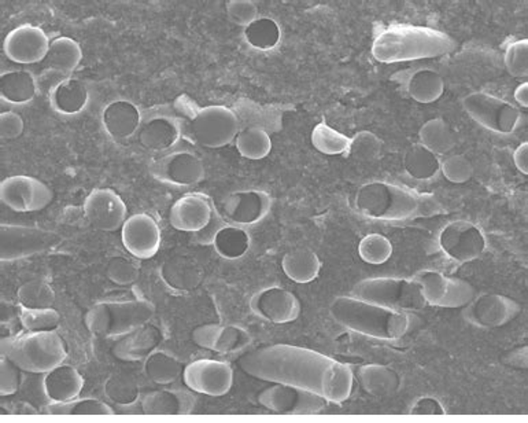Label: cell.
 <instances>
[{
  "instance_id": "cell-51",
  "label": "cell",
  "mask_w": 528,
  "mask_h": 423,
  "mask_svg": "<svg viewBox=\"0 0 528 423\" xmlns=\"http://www.w3.org/2000/svg\"><path fill=\"white\" fill-rule=\"evenodd\" d=\"M505 66L509 75L514 78L528 76V41L520 39L506 47Z\"/></svg>"
},
{
  "instance_id": "cell-27",
  "label": "cell",
  "mask_w": 528,
  "mask_h": 423,
  "mask_svg": "<svg viewBox=\"0 0 528 423\" xmlns=\"http://www.w3.org/2000/svg\"><path fill=\"white\" fill-rule=\"evenodd\" d=\"M102 123L110 136L125 140L137 135L144 124V118L134 102L117 99L110 102L103 109Z\"/></svg>"
},
{
  "instance_id": "cell-14",
  "label": "cell",
  "mask_w": 528,
  "mask_h": 423,
  "mask_svg": "<svg viewBox=\"0 0 528 423\" xmlns=\"http://www.w3.org/2000/svg\"><path fill=\"white\" fill-rule=\"evenodd\" d=\"M257 401L276 414L300 415L317 414L329 403L316 393L283 383H272L268 388H264L257 395Z\"/></svg>"
},
{
  "instance_id": "cell-20",
  "label": "cell",
  "mask_w": 528,
  "mask_h": 423,
  "mask_svg": "<svg viewBox=\"0 0 528 423\" xmlns=\"http://www.w3.org/2000/svg\"><path fill=\"white\" fill-rule=\"evenodd\" d=\"M84 215L95 229L117 231L128 216L125 201L112 189H95L84 200Z\"/></svg>"
},
{
  "instance_id": "cell-59",
  "label": "cell",
  "mask_w": 528,
  "mask_h": 423,
  "mask_svg": "<svg viewBox=\"0 0 528 423\" xmlns=\"http://www.w3.org/2000/svg\"><path fill=\"white\" fill-rule=\"evenodd\" d=\"M514 99L522 108L528 106V83H522L514 89Z\"/></svg>"
},
{
  "instance_id": "cell-17",
  "label": "cell",
  "mask_w": 528,
  "mask_h": 423,
  "mask_svg": "<svg viewBox=\"0 0 528 423\" xmlns=\"http://www.w3.org/2000/svg\"><path fill=\"white\" fill-rule=\"evenodd\" d=\"M51 41L41 26L23 24L6 34L4 42L5 55L12 62L33 65L46 61Z\"/></svg>"
},
{
  "instance_id": "cell-23",
  "label": "cell",
  "mask_w": 528,
  "mask_h": 423,
  "mask_svg": "<svg viewBox=\"0 0 528 423\" xmlns=\"http://www.w3.org/2000/svg\"><path fill=\"white\" fill-rule=\"evenodd\" d=\"M215 212L216 209L210 198L198 193H191L179 198L171 205L169 211V221H171V226L178 231L198 234L208 227Z\"/></svg>"
},
{
  "instance_id": "cell-42",
  "label": "cell",
  "mask_w": 528,
  "mask_h": 423,
  "mask_svg": "<svg viewBox=\"0 0 528 423\" xmlns=\"http://www.w3.org/2000/svg\"><path fill=\"white\" fill-rule=\"evenodd\" d=\"M245 41L253 49L269 52L279 46L282 31L279 24L268 17L257 18L245 29Z\"/></svg>"
},
{
  "instance_id": "cell-43",
  "label": "cell",
  "mask_w": 528,
  "mask_h": 423,
  "mask_svg": "<svg viewBox=\"0 0 528 423\" xmlns=\"http://www.w3.org/2000/svg\"><path fill=\"white\" fill-rule=\"evenodd\" d=\"M311 145L317 152L327 155H346L350 146V137L337 131L327 123L317 124L311 131Z\"/></svg>"
},
{
  "instance_id": "cell-12",
  "label": "cell",
  "mask_w": 528,
  "mask_h": 423,
  "mask_svg": "<svg viewBox=\"0 0 528 423\" xmlns=\"http://www.w3.org/2000/svg\"><path fill=\"white\" fill-rule=\"evenodd\" d=\"M440 249L450 260L466 264L477 260L486 250V237L477 224L454 221L446 224L438 235Z\"/></svg>"
},
{
  "instance_id": "cell-56",
  "label": "cell",
  "mask_w": 528,
  "mask_h": 423,
  "mask_svg": "<svg viewBox=\"0 0 528 423\" xmlns=\"http://www.w3.org/2000/svg\"><path fill=\"white\" fill-rule=\"evenodd\" d=\"M412 415H443L445 407L434 396H421L411 407Z\"/></svg>"
},
{
  "instance_id": "cell-31",
  "label": "cell",
  "mask_w": 528,
  "mask_h": 423,
  "mask_svg": "<svg viewBox=\"0 0 528 423\" xmlns=\"http://www.w3.org/2000/svg\"><path fill=\"white\" fill-rule=\"evenodd\" d=\"M88 89L79 79L63 78L50 92L52 109L62 116L80 115L88 106Z\"/></svg>"
},
{
  "instance_id": "cell-47",
  "label": "cell",
  "mask_w": 528,
  "mask_h": 423,
  "mask_svg": "<svg viewBox=\"0 0 528 423\" xmlns=\"http://www.w3.org/2000/svg\"><path fill=\"white\" fill-rule=\"evenodd\" d=\"M361 260L372 266L387 263L393 255V245L389 238L382 234H369L358 245Z\"/></svg>"
},
{
  "instance_id": "cell-57",
  "label": "cell",
  "mask_w": 528,
  "mask_h": 423,
  "mask_svg": "<svg viewBox=\"0 0 528 423\" xmlns=\"http://www.w3.org/2000/svg\"><path fill=\"white\" fill-rule=\"evenodd\" d=\"M224 226H226V223H224L223 218H221V216L218 215V212L216 211L215 215H213V219H211L208 227H206L203 231L195 234V240L202 246L213 245V240H215L216 235H218V232L220 231Z\"/></svg>"
},
{
  "instance_id": "cell-55",
  "label": "cell",
  "mask_w": 528,
  "mask_h": 423,
  "mask_svg": "<svg viewBox=\"0 0 528 423\" xmlns=\"http://www.w3.org/2000/svg\"><path fill=\"white\" fill-rule=\"evenodd\" d=\"M25 123L18 113L7 110L0 115V136L5 140L17 139L23 135Z\"/></svg>"
},
{
  "instance_id": "cell-3",
  "label": "cell",
  "mask_w": 528,
  "mask_h": 423,
  "mask_svg": "<svg viewBox=\"0 0 528 423\" xmlns=\"http://www.w3.org/2000/svg\"><path fill=\"white\" fill-rule=\"evenodd\" d=\"M453 49L454 42L445 32L395 24L375 28L372 54L379 62L397 63L442 57Z\"/></svg>"
},
{
  "instance_id": "cell-50",
  "label": "cell",
  "mask_w": 528,
  "mask_h": 423,
  "mask_svg": "<svg viewBox=\"0 0 528 423\" xmlns=\"http://www.w3.org/2000/svg\"><path fill=\"white\" fill-rule=\"evenodd\" d=\"M139 267L131 258H115L106 267V275L118 287H131L139 279Z\"/></svg>"
},
{
  "instance_id": "cell-5",
  "label": "cell",
  "mask_w": 528,
  "mask_h": 423,
  "mask_svg": "<svg viewBox=\"0 0 528 423\" xmlns=\"http://www.w3.org/2000/svg\"><path fill=\"white\" fill-rule=\"evenodd\" d=\"M0 351L2 358L32 374H47L60 366L68 355L65 343L55 332L2 338Z\"/></svg>"
},
{
  "instance_id": "cell-24",
  "label": "cell",
  "mask_w": 528,
  "mask_h": 423,
  "mask_svg": "<svg viewBox=\"0 0 528 423\" xmlns=\"http://www.w3.org/2000/svg\"><path fill=\"white\" fill-rule=\"evenodd\" d=\"M195 345L218 353H232L245 349L252 343V335L247 330L236 324L223 326L218 324H206L195 327L191 334Z\"/></svg>"
},
{
  "instance_id": "cell-26",
  "label": "cell",
  "mask_w": 528,
  "mask_h": 423,
  "mask_svg": "<svg viewBox=\"0 0 528 423\" xmlns=\"http://www.w3.org/2000/svg\"><path fill=\"white\" fill-rule=\"evenodd\" d=\"M181 136V123L171 116H153L144 121L137 132L140 146L155 153L171 150Z\"/></svg>"
},
{
  "instance_id": "cell-49",
  "label": "cell",
  "mask_w": 528,
  "mask_h": 423,
  "mask_svg": "<svg viewBox=\"0 0 528 423\" xmlns=\"http://www.w3.org/2000/svg\"><path fill=\"white\" fill-rule=\"evenodd\" d=\"M21 324L28 333L55 332L60 326V316L57 309H25L20 314Z\"/></svg>"
},
{
  "instance_id": "cell-52",
  "label": "cell",
  "mask_w": 528,
  "mask_h": 423,
  "mask_svg": "<svg viewBox=\"0 0 528 423\" xmlns=\"http://www.w3.org/2000/svg\"><path fill=\"white\" fill-rule=\"evenodd\" d=\"M440 169H442L443 176L454 184L467 183L474 174V165L471 161L460 155L445 158V161L440 164Z\"/></svg>"
},
{
  "instance_id": "cell-28",
  "label": "cell",
  "mask_w": 528,
  "mask_h": 423,
  "mask_svg": "<svg viewBox=\"0 0 528 423\" xmlns=\"http://www.w3.org/2000/svg\"><path fill=\"white\" fill-rule=\"evenodd\" d=\"M161 277L171 289L176 292H191L197 289L203 279V269L195 258L179 255L166 260L161 266Z\"/></svg>"
},
{
  "instance_id": "cell-8",
  "label": "cell",
  "mask_w": 528,
  "mask_h": 423,
  "mask_svg": "<svg viewBox=\"0 0 528 423\" xmlns=\"http://www.w3.org/2000/svg\"><path fill=\"white\" fill-rule=\"evenodd\" d=\"M239 118L234 110L223 105L198 108L190 118L192 139L208 149H221L236 139L240 131Z\"/></svg>"
},
{
  "instance_id": "cell-53",
  "label": "cell",
  "mask_w": 528,
  "mask_h": 423,
  "mask_svg": "<svg viewBox=\"0 0 528 423\" xmlns=\"http://www.w3.org/2000/svg\"><path fill=\"white\" fill-rule=\"evenodd\" d=\"M229 20L236 25L247 28L258 18V7L252 0H232L227 6Z\"/></svg>"
},
{
  "instance_id": "cell-29",
  "label": "cell",
  "mask_w": 528,
  "mask_h": 423,
  "mask_svg": "<svg viewBox=\"0 0 528 423\" xmlns=\"http://www.w3.org/2000/svg\"><path fill=\"white\" fill-rule=\"evenodd\" d=\"M84 378L75 367L60 364L44 375L43 390L51 404L66 403L79 399Z\"/></svg>"
},
{
  "instance_id": "cell-18",
  "label": "cell",
  "mask_w": 528,
  "mask_h": 423,
  "mask_svg": "<svg viewBox=\"0 0 528 423\" xmlns=\"http://www.w3.org/2000/svg\"><path fill=\"white\" fill-rule=\"evenodd\" d=\"M183 382L192 392L221 398L234 386V370L220 361L202 359L184 367Z\"/></svg>"
},
{
  "instance_id": "cell-48",
  "label": "cell",
  "mask_w": 528,
  "mask_h": 423,
  "mask_svg": "<svg viewBox=\"0 0 528 423\" xmlns=\"http://www.w3.org/2000/svg\"><path fill=\"white\" fill-rule=\"evenodd\" d=\"M49 414L57 415H112L115 409L97 399H75L66 403L50 404Z\"/></svg>"
},
{
  "instance_id": "cell-36",
  "label": "cell",
  "mask_w": 528,
  "mask_h": 423,
  "mask_svg": "<svg viewBox=\"0 0 528 423\" xmlns=\"http://www.w3.org/2000/svg\"><path fill=\"white\" fill-rule=\"evenodd\" d=\"M282 268L295 284H310L320 274L321 260L313 250L301 248L284 255Z\"/></svg>"
},
{
  "instance_id": "cell-11",
  "label": "cell",
  "mask_w": 528,
  "mask_h": 423,
  "mask_svg": "<svg viewBox=\"0 0 528 423\" xmlns=\"http://www.w3.org/2000/svg\"><path fill=\"white\" fill-rule=\"evenodd\" d=\"M413 280L421 289L426 303L432 306L466 308L477 297V290L467 280L432 269L417 272Z\"/></svg>"
},
{
  "instance_id": "cell-32",
  "label": "cell",
  "mask_w": 528,
  "mask_h": 423,
  "mask_svg": "<svg viewBox=\"0 0 528 423\" xmlns=\"http://www.w3.org/2000/svg\"><path fill=\"white\" fill-rule=\"evenodd\" d=\"M355 380L361 390L375 398H384L397 393L401 388V377L392 367L384 364H366L356 371Z\"/></svg>"
},
{
  "instance_id": "cell-1",
  "label": "cell",
  "mask_w": 528,
  "mask_h": 423,
  "mask_svg": "<svg viewBox=\"0 0 528 423\" xmlns=\"http://www.w3.org/2000/svg\"><path fill=\"white\" fill-rule=\"evenodd\" d=\"M237 366L257 380L309 390L329 403L350 398L355 374L346 364L303 346L276 343L245 353Z\"/></svg>"
},
{
  "instance_id": "cell-6",
  "label": "cell",
  "mask_w": 528,
  "mask_h": 423,
  "mask_svg": "<svg viewBox=\"0 0 528 423\" xmlns=\"http://www.w3.org/2000/svg\"><path fill=\"white\" fill-rule=\"evenodd\" d=\"M154 315V304L144 298L106 301L91 306L84 317V322L87 329L97 337H123L150 324Z\"/></svg>"
},
{
  "instance_id": "cell-37",
  "label": "cell",
  "mask_w": 528,
  "mask_h": 423,
  "mask_svg": "<svg viewBox=\"0 0 528 423\" xmlns=\"http://www.w3.org/2000/svg\"><path fill=\"white\" fill-rule=\"evenodd\" d=\"M403 166L406 174L416 181H431L440 169L438 155L430 152L421 144H414L403 155Z\"/></svg>"
},
{
  "instance_id": "cell-41",
  "label": "cell",
  "mask_w": 528,
  "mask_h": 423,
  "mask_svg": "<svg viewBox=\"0 0 528 423\" xmlns=\"http://www.w3.org/2000/svg\"><path fill=\"white\" fill-rule=\"evenodd\" d=\"M420 144L437 155L451 152L456 139L451 129L442 118H432L421 127L419 132Z\"/></svg>"
},
{
  "instance_id": "cell-10",
  "label": "cell",
  "mask_w": 528,
  "mask_h": 423,
  "mask_svg": "<svg viewBox=\"0 0 528 423\" xmlns=\"http://www.w3.org/2000/svg\"><path fill=\"white\" fill-rule=\"evenodd\" d=\"M0 232H2L0 258L4 263L41 255L60 242L57 232L38 226L2 224Z\"/></svg>"
},
{
  "instance_id": "cell-45",
  "label": "cell",
  "mask_w": 528,
  "mask_h": 423,
  "mask_svg": "<svg viewBox=\"0 0 528 423\" xmlns=\"http://www.w3.org/2000/svg\"><path fill=\"white\" fill-rule=\"evenodd\" d=\"M105 393L110 400L120 406H131L139 399V383L134 375L128 372H117L106 381Z\"/></svg>"
},
{
  "instance_id": "cell-38",
  "label": "cell",
  "mask_w": 528,
  "mask_h": 423,
  "mask_svg": "<svg viewBox=\"0 0 528 423\" xmlns=\"http://www.w3.org/2000/svg\"><path fill=\"white\" fill-rule=\"evenodd\" d=\"M252 240L243 227L226 224L213 240L216 252L227 260H237L249 252Z\"/></svg>"
},
{
  "instance_id": "cell-7",
  "label": "cell",
  "mask_w": 528,
  "mask_h": 423,
  "mask_svg": "<svg viewBox=\"0 0 528 423\" xmlns=\"http://www.w3.org/2000/svg\"><path fill=\"white\" fill-rule=\"evenodd\" d=\"M351 295L358 300L406 314L421 311L427 306L419 285L406 277H368L356 284Z\"/></svg>"
},
{
  "instance_id": "cell-44",
  "label": "cell",
  "mask_w": 528,
  "mask_h": 423,
  "mask_svg": "<svg viewBox=\"0 0 528 423\" xmlns=\"http://www.w3.org/2000/svg\"><path fill=\"white\" fill-rule=\"evenodd\" d=\"M18 301L25 309L52 308L55 304V293L47 282L32 279L21 285L17 292Z\"/></svg>"
},
{
  "instance_id": "cell-35",
  "label": "cell",
  "mask_w": 528,
  "mask_h": 423,
  "mask_svg": "<svg viewBox=\"0 0 528 423\" xmlns=\"http://www.w3.org/2000/svg\"><path fill=\"white\" fill-rule=\"evenodd\" d=\"M403 81L409 97L422 105L437 102L445 92L442 76L432 69H419Z\"/></svg>"
},
{
  "instance_id": "cell-33",
  "label": "cell",
  "mask_w": 528,
  "mask_h": 423,
  "mask_svg": "<svg viewBox=\"0 0 528 423\" xmlns=\"http://www.w3.org/2000/svg\"><path fill=\"white\" fill-rule=\"evenodd\" d=\"M83 61V49L80 43L69 36H60L51 42L49 55H47V69H51L55 73L69 78Z\"/></svg>"
},
{
  "instance_id": "cell-19",
  "label": "cell",
  "mask_w": 528,
  "mask_h": 423,
  "mask_svg": "<svg viewBox=\"0 0 528 423\" xmlns=\"http://www.w3.org/2000/svg\"><path fill=\"white\" fill-rule=\"evenodd\" d=\"M121 242L132 258L150 260L160 252L162 242L160 224L146 212L134 213L121 229Z\"/></svg>"
},
{
  "instance_id": "cell-9",
  "label": "cell",
  "mask_w": 528,
  "mask_h": 423,
  "mask_svg": "<svg viewBox=\"0 0 528 423\" xmlns=\"http://www.w3.org/2000/svg\"><path fill=\"white\" fill-rule=\"evenodd\" d=\"M463 108L475 123L496 134H514L522 123L523 115L516 106L486 92L467 95Z\"/></svg>"
},
{
  "instance_id": "cell-4",
  "label": "cell",
  "mask_w": 528,
  "mask_h": 423,
  "mask_svg": "<svg viewBox=\"0 0 528 423\" xmlns=\"http://www.w3.org/2000/svg\"><path fill=\"white\" fill-rule=\"evenodd\" d=\"M331 316L340 326L377 340L393 341L411 332L414 316L393 311L376 304L358 300L353 296H340L329 306Z\"/></svg>"
},
{
  "instance_id": "cell-46",
  "label": "cell",
  "mask_w": 528,
  "mask_h": 423,
  "mask_svg": "<svg viewBox=\"0 0 528 423\" xmlns=\"http://www.w3.org/2000/svg\"><path fill=\"white\" fill-rule=\"evenodd\" d=\"M383 152V142L377 135L371 131H360L350 137L347 155L357 163L369 164L379 160Z\"/></svg>"
},
{
  "instance_id": "cell-2",
  "label": "cell",
  "mask_w": 528,
  "mask_h": 423,
  "mask_svg": "<svg viewBox=\"0 0 528 423\" xmlns=\"http://www.w3.org/2000/svg\"><path fill=\"white\" fill-rule=\"evenodd\" d=\"M355 203L366 218L390 223L434 218L442 211L435 195L413 192L389 182L364 184L356 194Z\"/></svg>"
},
{
  "instance_id": "cell-22",
  "label": "cell",
  "mask_w": 528,
  "mask_h": 423,
  "mask_svg": "<svg viewBox=\"0 0 528 423\" xmlns=\"http://www.w3.org/2000/svg\"><path fill=\"white\" fill-rule=\"evenodd\" d=\"M271 195L261 190H243L229 194L224 200L223 212L232 226H255L269 215Z\"/></svg>"
},
{
  "instance_id": "cell-40",
  "label": "cell",
  "mask_w": 528,
  "mask_h": 423,
  "mask_svg": "<svg viewBox=\"0 0 528 423\" xmlns=\"http://www.w3.org/2000/svg\"><path fill=\"white\" fill-rule=\"evenodd\" d=\"M183 364L181 361L169 355L166 352L155 351L146 359L144 371L153 382L158 385H169L183 377Z\"/></svg>"
},
{
  "instance_id": "cell-58",
  "label": "cell",
  "mask_w": 528,
  "mask_h": 423,
  "mask_svg": "<svg viewBox=\"0 0 528 423\" xmlns=\"http://www.w3.org/2000/svg\"><path fill=\"white\" fill-rule=\"evenodd\" d=\"M514 163L516 165L517 171L522 172L523 174H528V144L523 142L514 153Z\"/></svg>"
},
{
  "instance_id": "cell-54",
  "label": "cell",
  "mask_w": 528,
  "mask_h": 423,
  "mask_svg": "<svg viewBox=\"0 0 528 423\" xmlns=\"http://www.w3.org/2000/svg\"><path fill=\"white\" fill-rule=\"evenodd\" d=\"M21 370L6 358L0 362V395L4 398L15 395L20 390Z\"/></svg>"
},
{
  "instance_id": "cell-21",
  "label": "cell",
  "mask_w": 528,
  "mask_h": 423,
  "mask_svg": "<svg viewBox=\"0 0 528 423\" xmlns=\"http://www.w3.org/2000/svg\"><path fill=\"white\" fill-rule=\"evenodd\" d=\"M250 309L271 324H286L297 321L302 306L294 293L284 287H271L253 296Z\"/></svg>"
},
{
  "instance_id": "cell-39",
  "label": "cell",
  "mask_w": 528,
  "mask_h": 423,
  "mask_svg": "<svg viewBox=\"0 0 528 423\" xmlns=\"http://www.w3.org/2000/svg\"><path fill=\"white\" fill-rule=\"evenodd\" d=\"M235 145L242 157L252 161L264 160L272 150L271 136L261 127H247L239 131Z\"/></svg>"
},
{
  "instance_id": "cell-15",
  "label": "cell",
  "mask_w": 528,
  "mask_h": 423,
  "mask_svg": "<svg viewBox=\"0 0 528 423\" xmlns=\"http://www.w3.org/2000/svg\"><path fill=\"white\" fill-rule=\"evenodd\" d=\"M150 172L157 181L173 186H195L205 179L202 160L189 150H173L153 161Z\"/></svg>"
},
{
  "instance_id": "cell-13",
  "label": "cell",
  "mask_w": 528,
  "mask_h": 423,
  "mask_svg": "<svg viewBox=\"0 0 528 423\" xmlns=\"http://www.w3.org/2000/svg\"><path fill=\"white\" fill-rule=\"evenodd\" d=\"M0 200L12 211L31 213L49 206L52 192L41 179L29 174H14L0 183Z\"/></svg>"
},
{
  "instance_id": "cell-34",
  "label": "cell",
  "mask_w": 528,
  "mask_h": 423,
  "mask_svg": "<svg viewBox=\"0 0 528 423\" xmlns=\"http://www.w3.org/2000/svg\"><path fill=\"white\" fill-rule=\"evenodd\" d=\"M38 94L36 79L28 70H9L0 76V97L12 105L31 103Z\"/></svg>"
},
{
  "instance_id": "cell-25",
  "label": "cell",
  "mask_w": 528,
  "mask_h": 423,
  "mask_svg": "<svg viewBox=\"0 0 528 423\" xmlns=\"http://www.w3.org/2000/svg\"><path fill=\"white\" fill-rule=\"evenodd\" d=\"M160 327L147 324L123 335L113 346L112 353L121 362H139L149 358L162 343Z\"/></svg>"
},
{
  "instance_id": "cell-30",
  "label": "cell",
  "mask_w": 528,
  "mask_h": 423,
  "mask_svg": "<svg viewBox=\"0 0 528 423\" xmlns=\"http://www.w3.org/2000/svg\"><path fill=\"white\" fill-rule=\"evenodd\" d=\"M144 414L149 415H186L195 409V398L186 390H152L140 400Z\"/></svg>"
},
{
  "instance_id": "cell-16",
  "label": "cell",
  "mask_w": 528,
  "mask_h": 423,
  "mask_svg": "<svg viewBox=\"0 0 528 423\" xmlns=\"http://www.w3.org/2000/svg\"><path fill=\"white\" fill-rule=\"evenodd\" d=\"M522 312V306L514 298L497 293L477 296L464 308V319L482 329H498L514 321Z\"/></svg>"
}]
</instances>
